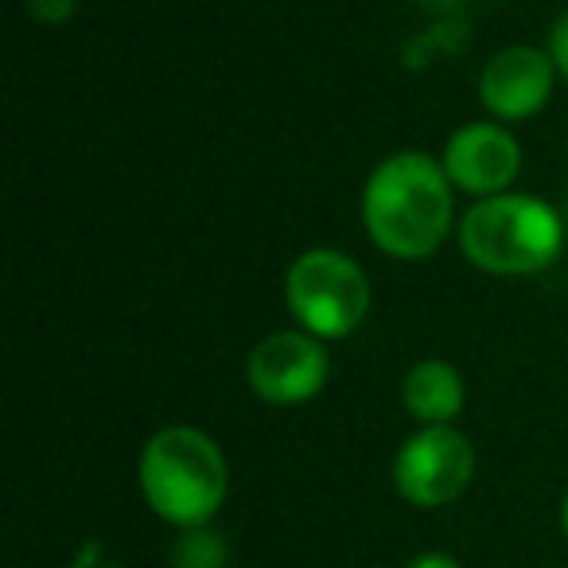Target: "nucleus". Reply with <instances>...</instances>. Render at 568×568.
<instances>
[{"instance_id": "f257e3e1", "label": "nucleus", "mask_w": 568, "mask_h": 568, "mask_svg": "<svg viewBox=\"0 0 568 568\" xmlns=\"http://www.w3.org/2000/svg\"><path fill=\"white\" fill-rule=\"evenodd\" d=\"M363 222L382 253L420 261L452 230V180L428 152H394L371 172Z\"/></svg>"}, {"instance_id": "f03ea898", "label": "nucleus", "mask_w": 568, "mask_h": 568, "mask_svg": "<svg viewBox=\"0 0 568 568\" xmlns=\"http://www.w3.org/2000/svg\"><path fill=\"white\" fill-rule=\"evenodd\" d=\"M230 487L222 448L191 425L160 428L141 452L144 503L180 529H199L222 510Z\"/></svg>"}, {"instance_id": "7ed1b4c3", "label": "nucleus", "mask_w": 568, "mask_h": 568, "mask_svg": "<svg viewBox=\"0 0 568 568\" xmlns=\"http://www.w3.org/2000/svg\"><path fill=\"white\" fill-rule=\"evenodd\" d=\"M560 214L534 195L479 199L459 222V250L471 265L495 276H529L560 257Z\"/></svg>"}, {"instance_id": "20e7f679", "label": "nucleus", "mask_w": 568, "mask_h": 568, "mask_svg": "<svg viewBox=\"0 0 568 568\" xmlns=\"http://www.w3.org/2000/svg\"><path fill=\"white\" fill-rule=\"evenodd\" d=\"M284 296L296 324L316 339H343L371 312V281L339 250H308L284 276Z\"/></svg>"}, {"instance_id": "39448f33", "label": "nucleus", "mask_w": 568, "mask_h": 568, "mask_svg": "<svg viewBox=\"0 0 568 568\" xmlns=\"http://www.w3.org/2000/svg\"><path fill=\"white\" fill-rule=\"evenodd\" d=\"M471 475L475 448L452 425H425L394 456L397 495L413 506H425V510L456 503L471 483Z\"/></svg>"}, {"instance_id": "423d86ee", "label": "nucleus", "mask_w": 568, "mask_h": 568, "mask_svg": "<svg viewBox=\"0 0 568 568\" xmlns=\"http://www.w3.org/2000/svg\"><path fill=\"white\" fill-rule=\"evenodd\" d=\"M250 389L268 405H304L327 382V351L308 332H273L250 351Z\"/></svg>"}, {"instance_id": "0eeeda50", "label": "nucleus", "mask_w": 568, "mask_h": 568, "mask_svg": "<svg viewBox=\"0 0 568 568\" xmlns=\"http://www.w3.org/2000/svg\"><path fill=\"white\" fill-rule=\"evenodd\" d=\"M444 172H448L452 187L464 195H503L506 183H514L521 168L518 141L495 121H471V125L456 129L444 149Z\"/></svg>"}, {"instance_id": "6e6552de", "label": "nucleus", "mask_w": 568, "mask_h": 568, "mask_svg": "<svg viewBox=\"0 0 568 568\" xmlns=\"http://www.w3.org/2000/svg\"><path fill=\"white\" fill-rule=\"evenodd\" d=\"M552 74H557V67H552L549 51L506 48L483 67L479 98L498 121H526L549 102Z\"/></svg>"}, {"instance_id": "1a4fd4ad", "label": "nucleus", "mask_w": 568, "mask_h": 568, "mask_svg": "<svg viewBox=\"0 0 568 568\" xmlns=\"http://www.w3.org/2000/svg\"><path fill=\"white\" fill-rule=\"evenodd\" d=\"M402 402L420 425H448L464 409V378H459L452 363L425 358V363H417L405 374Z\"/></svg>"}, {"instance_id": "9d476101", "label": "nucleus", "mask_w": 568, "mask_h": 568, "mask_svg": "<svg viewBox=\"0 0 568 568\" xmlns=\"http://www.w3.org/2000/svg\"><path fill=\"white\" fill-rule=\"evenodd\" d=\"M172 560H175V568H222L226 565V549H222V537L206 534V529L199 526L180 537Z\"/></svg>"}, {"instance_id": "9b49d317", "label": "nucleus", "mask_w": 568, "mask_h": 568, "mask_svg": "<svg viewBox=\"0 0 568 568\" xmlns=\"http://www.w3.org/2000/svg\"><path fill=\"white\" fill-rule=\"evenodd\" d=\"M28 12L43 24H63L74 12V0H28Z\"/></svg>"}, {"instance_id": "f8f14e48", "label": "nucleus", "mask_w": 568, "mask_h": 568, "mask_svg": "<svg viewBox=\"0 0 568 568\" xmlns=\"http://www.w3.org/2000/svg\"><path fill=\"white\" fill-rule=\"evenodd\" d=\"M549 59L560 74L568 79V12L552 24V36H549Z\"/></svg>"}, {"instance_id": "ddd939ff", "label": "nucleus", "mask_w": 568, "mask_h": 568, "mask_svg": "<svg viewBox=\"0 0 568 568\" xmlns=\"http://www.w3.org/2000/svg\"><path fill=\"white\" fill-rule=\"evenodd\" d=\"M405 568H464L456 557H448V552H420V557H413Z\"/></svg>"}, {"instance_id": "4468645a", "label": "nucleus", "mask_w": 568, "mask_h": 568, "mask_svg": "<svg viewBox=\"0 0 568 568\" xmlns=\"http://www.w3.org/2000/svg\"><path fill=\"white\" fill-rule=\"evenodd\" d=\"M560 529H565V537H568V495H565V503H560Z\"/></svg>"}]
</instances>
